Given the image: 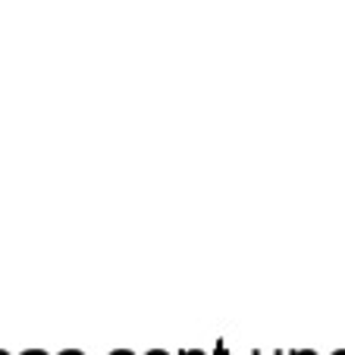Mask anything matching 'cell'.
<instances>
[{"label": "cell", "instance_id": "6da1fadb", "mask_svg": "<svg viewBox=\"0 0 345 355\" xmlns=\"http://www.w3.org/2000/svg\"><path fill=\"white\" fill-rule=\"evenodd\" d=\"M213 355H229V346H226V340L217 343V349H213Z\"/></svg>", "mask_w": 345, "mask_h": 355}, {"label": "cell", "instance_id": "7a4b0ae2", "mask_svg": "<svg viewBox=\"0 0 345 355\" xmlns=\"http://www.w3.org/2000/svg\"><path fill=\"white\" fill-rule=\"evenodd\" d=\"M285 355H317L314 349H292V352H285Z\"/></svg>", "mask_w": 345, "mask_h": 355}, {"label": "cell", "instance_id": "3957f363", "mask_svg": "<svg viewBox=\"0 0 345 355\" xmlns=\"http://www.w3.org/2000/svg\"><path fill=\"white\" fill-rule=\"evenodd\" d=\"M179 355H207V352H204V349H182Z\"/></svg>", "mask_w": 345, "mask_h": 355}, {"label": "cell", "instance_id": "277c9868", "mask_svg": "<svg viewBox=\"0 0 345 355\" xmlns=\"http://www.w3.org/2000/svg\"><path fill=\"white\" fill-rule=\"evenodd\" d=\"M251 355H285V352H279V349H270V352H264V349H258V352H251Z\"/></svg>", "mask_w": 345, "mask_h": 355}, {"label": "cell", "instance_id": "5b68a950", "mask_svg": "<svg viewBox=\"0 0 345 355\" xmlns=\"http://www.w3.org/2000/svg\"><path fill=\"white\" fill-rule=\"evenodd\" d=\"M57 355H85L82 349H63V352H57Z\"/></svg>", "mask_w": 345, "mask_h": 355}, {"label": "cell", "instance_id": "8992f818", "mask_svg": "<svg viewBox=\"0 0 345 355\" xmlns=\"http://www.w3.org/2000/svg\"><path fill=\"white\" fill-rule=\"evenodd\" d=\"M145 355H172V352H166V349H148Z\"/></svg>", "mask_w": 345, "mask_h": 355}, {"label": "cell", "instance_id": "52a82bcc", "mask_svg": "<svg viewBox=\"0 0 345 355\" xmlns=\"http://www.w3.org/2000/svg\"><path fill=\"white\" fill-rule=\"evenodd\" d=\"M19 355H47L44 349H26V352H19Z\"/></svg>", "mask_w": 345, "mask_h": 355}, {"label": "cell", "instance_id": "ba28073f", "mask_svg": "<svg viewBox=\"0 0 345 355\" xmlns=\"http://www.w3.org/2000/svg\"><path fill=\"white\" fill-rule=\"evenodd\" d=\"M110 355H135V352H132V349H113Z\"/></svg>", "mask_w": 345, "mask_h": 355}, {"label": "cell", "instance_id": "9c48e42d", "mask_svg": "<svg viewBox=\"0 0 345 355\" xmlns=\"http://www.w3.org/2000/svg\"><path fill=\"white\" fill-rule=\"evenodd\" d=\"M333 355H345V349H336V352H333Z\"/></svg>", "mask_w": 345, "mask_h": 355}, {"label": "cell", "instance_id": "30bf717a", "mask_svg": "<svg viewBox=\"0 0 345 355\" xmlns=\"http://www.w3.org/2000/svg\"><path fill=\"white\" fill-rule=\"evenodd\" d=\"M0 355H10V352H7V349H0Z\"/></svg>", "mask_w": 345, "mask_h": 355}]
</instances>
